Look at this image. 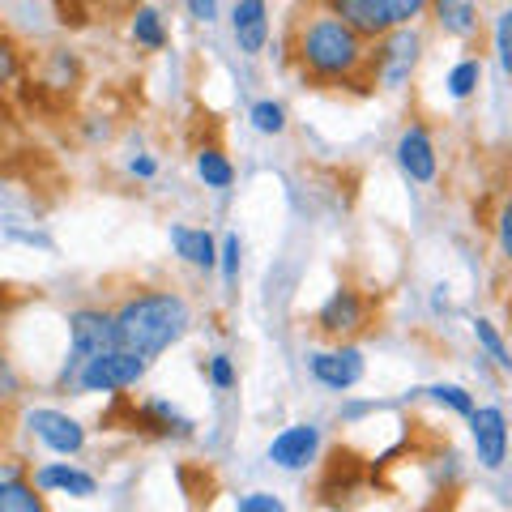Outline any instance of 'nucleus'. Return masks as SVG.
<instances>
[{
	"instance_id": "nucleus-17",
	"label": "nucleus",
	"mask_w": 512,
	"mask_h": 512,
	"mask_svg": "<svg viewBox=\"0 0 512 512\" xmlns=\"http://www.w3.org/2000/svg\"><path fill=\"white\" fill-rule=\"evenodd\" d=\"M43 495H35V487L22 483L18 466L0 470V512H43Z\"/></svg>"
},
{
	"instance_id": "nucleus-27",
	"label": "nucleus",
	"mask_w": 512,
	"mask_h": 512,
	"mask_svg": "<svg viewBox=\"0 0 512 512\" xmlns=\"http://www.w3.org/2000/svg\"><path fill=\"white\" fill-rule=\"evenodd\" d=\"M18 73H22V60H18V47H13L9 39H0V86H9V82H18Z\"/></svg>"
},
{
	"instance_id": "nucleus-22",
	"label": "nucleus",
	"mask_w": 512,
	"mask_h": 512,
	"mask_svg": "<svg viewBox=\"0 0 512 512\" xmlns=\"http://www.w3.org/2000/svg\"><path fill=\"white\" fill-rule=\"evenodd\" d=\"M252 128L256 133H265V137H278V133H286V111L274 103V99H261L252 107Z\"/></svg>"
},
{
	"instance_id": "nucleus-16",
	"label": "nucleus",
	"mask_w": 512,
	"mask_h": 512,
	"mask_svg": "<svg viewBox=\"0 0 512 512\" xmlns=\"http://www.w3.org/2000/svg\"><path fill=\"white\" fill-rule=\"evenodd\" d=\"M35 487L39 491H69V495H77V500H90L94 491H99V483H94V474H86V470H73V466H43V470H35Z\"/></svg>"
},
{
	"instance_id": "nucleus-8",
	"label": "nucleus",
	"mask_w": 512,
	"mask_h": 512,
	"mask_svg": "<svg viewBox=\"0 0 512 512\" xmlns=\"http://www.w3.org/2000/svg\"><path fill=\"white\" fill-rule=\"evenodd\" d=\"M320 453V427L316 423H295L269 444V461L278 470H308Z\"/></svg>"
},
{
	"instance_id": "nucleus-30",
	"label": "nucleus",
	"mask_w": 512,
	"mask_h": 512,
	"mask_svg": "<svg viewBox=\"0 0 512 512\" xmlns=\"http://www.w3.org/2000/svg\"><path fill=\"white\" fill-rule=\"evenodd\" d=\"M210 380H214V389H231L235 384V363L227 355H214L210 359Z\"/></svg>"
},
{
	"instance_id": "nucleus-7",
	"label": "nucleus",
	"mask_w": 512,
	"mask_h": 512,
	"mask_svg": "<svg viewBox=\"0 0 512 512\" xmlns=\"http://www.w3.org/2000/svg\"><path fill=\"white\" fill-rule=\"evenodd\" d=\"M26 423L47 448H52V453L73 457V453H82L86 448V427L77 419H69V414H60V410H30Z\"/></svg>"
},
{
	"instance_id": "nucleus-29",
	"label": "nucleus",
	"mask_w": 512,
	"mask_h": 512,
	"mask_svg": "<svg viewBox=\"0 0 512 512\" xmlns=\"http://www.w3.org/2000/svg\"><path fill=\"white\" fill-rule=\"evenodd\" d=\"M239 252H244V244H239V235H227V239H222V274H227L231 282L239 278Z\"/></svg>"
},
{
	"instance_id": "nucleus-15",
	"label": "nucleus",
	"mask_w": 512,
	"mask_h": 512,
	"mask_svg": "<svg viewBox=\"0 0 512 512\" xmlns=\"http://www.w3.org/2000/svg\"><path fill=\"white\" fill-rule=\"evenodd\" d=\"M171 248L197 269H214L218 265V244H214V235L205 227H180V222H175L171 227Z\"/></svg>"
},
{
	"instance_id": "nucleus-3",
	"label": "nucleus",
	"mask_w": 512,
	"mask_h": 512,
	"mask_svg": "<svg viewBox=\"0 0 512 512\" xmlns=\"http://www.w3.org/2000/svg\"><path fill=\"white\" fill-rule=\"evenodd\" d=\"M116 346V320L111 312H99V308H77L69 316V359L60 367V384H77V372L82 363L103 355V350Z\"/></svg>"
},
{
	"instance_id": "nucleus-5",
	"label": "nucleus",
	"mask_w": 512,
	"mask_h": 512,
	"mask_svg": "<svg viewBox=\"0 0 512 512\" xmlns=\"http://www.w3.org/2000/svg\"><path fill=\"white\" fill-rule=\"evenodd\" d=\"M146 359L133 355V350L124 346H111L103 350V355H94L82 363V372H77V384H82L86 393H124L133 389V384L146 376Z\"/></svg>"
},
{
	"instance_id": "nucleus-12",
	"label": "nucleus",
	"mask_w": 512,
	"mask_h": 512,
	"mask_svg": "<svg viewBox=\"0 0 512 512\" xmlns=\"http://www.w3.org/2000/svg\"><path fill=\"white\" fill-rule=\"evenodd\" d=\"M325 9L338 13V18L350 30H359L367 43H376L380 35H389L393 30V22H389V13H384L380 0H325Z\"/></svg>"
},
{
	"instance_id": "nucleus-28",
	"label": "nucleus",
	"mask_w": 512,
	"mask_h": 512,
	"mask_svg": "<svg viewBox=\"0 0 512 512\" xmlns=\"http://www.w3.org/2000/svg\"><path fill=\"white\" fill-rule=\"evenodd\" d=\"M239 512H282V500L269 491H252V495H239Z\"/></svg>"
},
{
	"instance_id": "nucleus-26",
	"label": "nucleus",
	"mask_w": 512,
	"mask_h": 512,
	"mask_svg": "<svg viewBox=\"0 0 512 512\" xmlns=\"http://www.w3.org/2000/svg\"><path fill=\"white\" fill-rule=\"evenodd\" d=\"M495 239H500V252H504V261L512 265V197H504L500 214H495Z\"/></svg>"
},
{
	"instance_id": "nucleus-23",
	"label": "nucleus",
	"mask_w": 512,
	"mask_h": 512,
	"mask_svg": "<svg viewBox=\"0 0 512 512\" xmlns=\"http://www.w3.org/2000/svg\"><path fill=\"white\" fill-rule=\"evenodd\" d=\"M431 402H440V406H448L453 414H470L474 410V397L461 389V384H431V389H423Z\"/></svg>"
},
{
	"instance_id": "nucleus-6",
	"label": "nucleus",
	"mask_w": 512,
	"mask_h": 512,
	"mask_svg": "<svg viewBox=\"0 0 512 512\" xmlns=\"http://www.w3.org/2000/svg\"><path fill=\"white\" fill-rule=\"evenodd\" d=\"M470 440H474V453H478V466L483 470H500L504 457H508V419L500 406H483V410H470Z\"/></svg>"
},
{
	"instance_id": "nucleus-25",
	"label": "nucleus",
	"mask_w": 512,
	"mask_h": 512,
	"mask_svg": "<svg viewBox=\"0 0 512 512\" xmlns=\"http://www.w3.org/2000/svg\"><path fill=\"white\" fill-rule=\"evenodd\" d=\"M380 5H384V13H389L393 26H410L419 13H427L431 0H380Z\"/></svg>"
},
{
	"instance_id": "nucleus-11",
	"label": "nucleus",
	"mask_w": 512,
	"mask_h": 512,
	"mask_svg": "<svg viewBox=\"0 0 512 512\" xmlns=\"http://www.w3.org/2000/svg\"><path fill=\"white\" fill-rule=\"evenodd\" d=\"M363 320H367V308H363L359 291L342 286V291H333V295L325 299V308H320L316 325L325 329L329 338H346V333H359V329H363Z\"/></svg>"
},
{
	"instance_id": "nucleus-10",
	"label": "nucleus",
	"mask_w": 512,
	"mask_h": 512,
	"mask_svg": "<svg viewBox=\"0 0 512 512\" xmlns=\"http://www.w3.org/2000/svg\"><path fill=\"white\" fill-rule=\"evenodd\" d=\"M397 167H402L414 184H431L436 180V146H431L427 128L410 124L402 137H397Z\"/></svg>"
},
{
	"instance_id": "nucleus-20",
	"label": "nucleus",
	"mask_w": 512,
	"mask_h": 512,
	"mask_svg": "<svg viewBox=\"0 0 512 512\" xmlns=\"http://www.w3.org/2000/svg\"><path fill=\"white\" fill-rule=\"evenodd\" d=\"M478 82H483V60L466 56L453 73H448V94H453V99H470V94L478 90Z\"/></svg>"
},
{
	"instance_id": "nucleus-4",
	"label": "nucleus",
	"mask_w": 512,
	"mask_h": 512,
	"mask_svg": "<svg viewBox=\"0 0 512 512\" xmlns=\"http://www.w3.org/2000/svg\"><path fill=\"white\" fill-rule=\"evenodd\" d=\"M419 52H423V39L414 26H393L389 35H380V47L372 56V73L384 90H402L414 69H419Z\"/></svg>"
},
{
	"instance_id": "nucleus-14",
	"label": "nucleus",
	"mask_w": 512,
	"mask_h": 512,
	"mask_svg": "<svg viewBox=\"0 0 512 512\" xmlns=\"http://www.w3.org/2000/svg\"><path fill=\"white\" fill-rule=\"evenodd\" d=\"M427 9L436 13V26L453 39H474L478 22H483L478 18V0H431Z\"/></svg>"
},
{
	"instance_id": "nucleus-19",
	"label": "nucleus",
	"mask_w": 512,
	"mask_h": 512,
	"mask_svg": "<svg viewBox=\"0 0 512 512\" xmlns=\"http://www.w3.org/2000/svg\"><path fill=\"white\" fill-rule=\"evenodd\" d=\"M197 175L205 180V188H231V180H235V167H231V158L222 154V150L205 146V150L197 154Z\"/></svg>"
},
{
	"instance_id": "nucleus-32",
	"label": "nucleus",
	"mask_w": 512,
	"mask_h": 512,
	"mask_svg": "<svg viewBox=\"0 0 512 512\" xmlns=\"http://www.w3.org/2000/svg\"><path fill=\"white\" fill-rule=\"evenodd\" d=\"M128 171L141 175V180H150V175L158 171V163H154V158H133V163H128Z\"/></svg>"
},
{
	"instance_id": "nucleus-9",
	"label": "nucleus",
	"mask_w": 512,
	"mask_h": 512,
	"mask_svg": "<svg viewBox=\"0 0 512 512\" xmlns=\"http://www.w3.org/2000/svg\"><path fill=\"white\" fill-rule=\"evenodd\" d=\"M308 367H312L316 384H325V389H333V393H346V389H355V384L363 380V355L355 346L320 350V355H312Z\"/></svg>"
},
{
	"instance_id": "nucleus-2",
	"label": "nucleus",
	"mask_w": 512,
	"mask_h": 512,
	"mask_svg": "<svg viewBox=\"0 0 512 512\" xmlns=\"http://www.w3.org/2000/svg\"><path fill=\"white\" fill-rule=\"evenodd\" d=\"M295 60L316 82H346L367 64V39L350 30L338 13H312L295 30Z\"/></svg>"
},
{
	"instance_id": "nucleus-1",
	"label": "nucleus",
	"mask_w": 512,
	"mask_h": 512,
	"mask_svg": "<svg viewBox=\"0 0 512 512\" xmlns=\"http://www.w3.org/2000/svg\"><path fill=\"white\" fill-rule=\"evenodd\" d=\"M111 320H116V346L133 350V355L150 363L184 338L192 325V312L175 291H146V295L124 299L111 312Z\"/></svg>"
},
{
	"instance_id": "nucleus-33",
	"label": "nucleus",
	"mask_w": 512,
	"mask_h": 512,
	"mask_svg": "<svg viewBox=\"0 0 512 512\" xmlns=\"http://www.w3.org/2000/svg\"><path fill=\"white\" fill-rule=\"evenodd\" d=\"M508 436H512V431H508Z\"/></svg>"
},
{
	"instance_id": "nucleus-21",
	"label": "nucleus",
	"mask_w": 512,
	"mask_h": 512,
	"mask_svg": "<svg viewBox=\"0 0 512 512\" xmlns=\"http://www.w3.org/2000/svg\"><path fill=\"white\" fill-rule=\"evenodd\" d=\"M474 338H478V346H483L487 355L495 359V367H500V372H508V376H512V350L504 346V338H500V333H495V325H491V320H478V325H474Z\"/></svg>"
},
{
	"instance_id": "nucleus-31",
	"label": "nucleus",
	"mask_w": 512,
	"mask_h": 512,
	"mask_svg": "<svg viewBox=\"0 0 512 512\" xmlns=\"http://www.w3.org/2000/svg\"><path fill=\"white\" fill-rule=\"evenodd\" d=\"M188 13L210 26V22H218V0H188Z\"/></svg>"
},
{
	"instance_id": "nucleus-13",
	"label": "nucleus",
	"mask_w": 512,
	"mask_h": 512,
	"mask_svg": "<svg viewBox=\"0 0 512 512\" xmlns=\"http://www.w3.org/2000/svg\"><path fill=\"white\" fill-rule=\"evenodd\" d=\"M231 30H235V43L239 52H265L269 43V5L265 0H239L235 13H231Z\"/></svg>"
},
{
	"instance_id": "nucleus-24",
	"label": "nucleus",
	"mask_w": 512,
	"mask_h": 512,
	"mask_svg": "<svg viewBox=\"0 0 512 512\" xmlns=\"http://www.w3.org/2000/svg\"><path fill=\"white\" fill-rule=\"evenodd\" d=\"M495 56H500V69L512 77V5L495 18Z\"/></svg>"
},
{
	"instance_id": "nucleus-18",
	"label": "nucleus",
	"mask_w": 512,
	"mask_h": 512,
	"mask_svg": "<svg viewBox=\"0 0 512 512\" xmlns=\"http://www.w3.org/2000/svg\"><path fill=\"white\" fill-rule=\"evenodd\" d=\"M133 43L146 47V52H163V47H167L163 13H158L154 5H137L133 9Z\"/></svg>"
}]
</instances>
